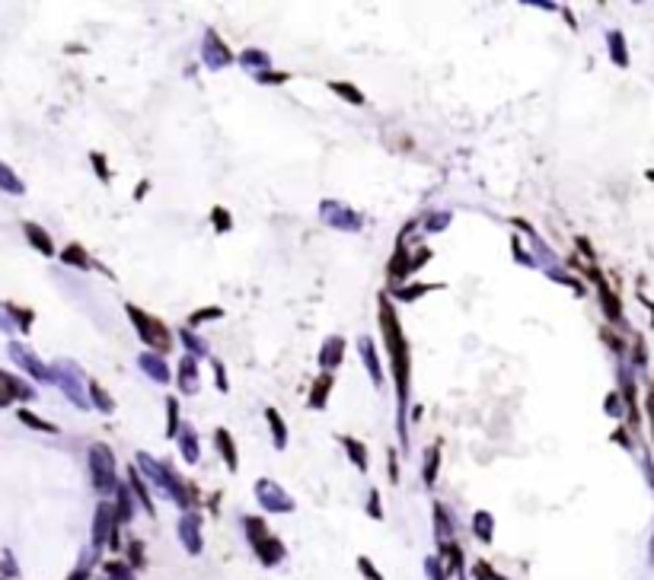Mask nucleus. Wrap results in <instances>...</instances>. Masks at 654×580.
<instances>
[{
    "label": "nucleus",
    "instance_id": "nucleus-1",
    "mask_svg": "<svg viewBox=\"0 0 654 580\" xmlns=\"http://www.w3.org/2000/svg\"><path fill=\"white\" fill-rule=\"evenodd\" d=\"M610 45H613L616 64H626V48H622V39H620V32H613V35H610Z\"/></svg>",
    "mask_w": 654,
    "mask_h": 580
}]
</instances>
